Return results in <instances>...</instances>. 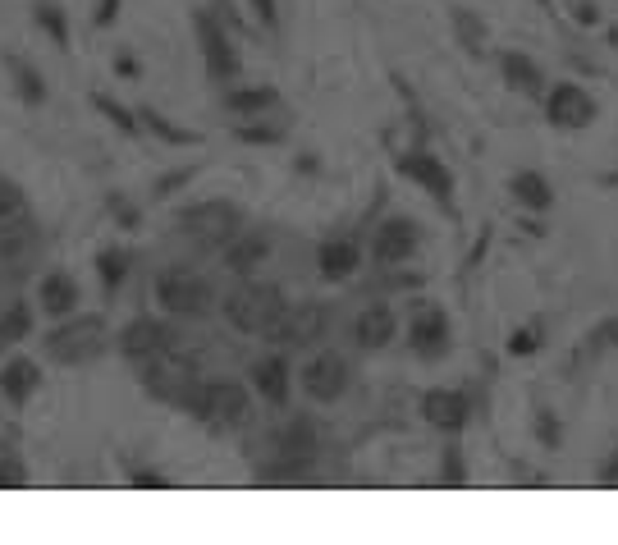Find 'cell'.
Instances as JSON below:
<instances>
[{"label":"cell","mask_w":618,"mask_h":545,"mask_svg":"<svg viewBox=\"0 0 618 545\" xmlns=\"http://www.w3.org/2000/svg\"><path fill=\"white\" fill-rule=\"evenodd\" d=\"M179 413L197 417L211 431H239L252 417V394L243 381H206V376H197L184 390V399H179Z\"/></svg>","instance_id":"obj_1"},{"label":"cell","mask_w":618,"mask_h":545,"mask_svg":"<svg viewBox=\"0 0 618 545\" xmlns=\"http://www.w3.org/2000/svg\"><path fill=\"white\" fill-rule=\"evenodd\" d=\"M110 349V326L101 312H69L60 317V326L46 330L42 353L55 362V367H83V362H97L101 353Z\"/></svg>","instance_id":"obj_2"},{"label":"cell","mask_w":618,"mask_h":545,"mask_svg":"<svg viewBox=\"0 0 618 545\" xmlns=\"http://www.w3.org/2000/svg\"><path fill=\"white\" fill-rule=\"evenodd\" d=\"M156 307L165 317L197 321L216 307V284L202 271H193V266H170V271L156 275Z\"/></svg>","instance_id":"obj_3"},{"label":"cell","mask_w":618,"mask_h":545,"mask_svg":"<svg viewBox=\"0 0 618 545\" xmlns=\"http://www.w3.org/2000/svg\"><path fill=\"white\" fill-rule=\"evenodd\" d=\"M280 312L284 294L266 280H252V275H243V284H234L225 298V321L234 330H243V335H266L280 321Z\"/></svg>","instance_id":"obj_4"},{"label":"cell","mask_w":618,"mask_h":545,"mask_svg":"<svg viewBox=\"0 0 618 545\" xmlns=\"http://www.w3.org/2000/svg\"><path fill=\"white\" fill-rule=\"evenodd\" d=\"M174 229L184 234V239L202 243V248H225L234 234L243 229V211L225 197H211V202H193L174 216Z\"/></svg>","instance_id":"obj_5"},{"label":"cell","mask_w":618,"mask_h":545,"mask_svg":"<svg viewBox=\"0 0 618 545\" xmlns=\"http://www.w3.org/2000/svg\"><path fill=\"white\" fill-rule=\"evenodd\" d=\"M330 321H335L330 303H316V298L312 303H284L280 321L266 330V339L280 349H316L330 335Z\"/></svg>","instance_id":"obj_6"},{"label":"cell","mask_w":618,"mask_h":545,"mask_svg":"<svg viewBox=\"0 0 618 545\" xmlns=\"http://www.w3.org/2000/svg\"><path fill=\"white\" fill-rule=\"evenodd\" d=\"M133 367H138L142 390L152 394V399H161V404H170V408H179L184 390L197 381V367L179 349H161V353H152V358L133 362Z\"/></svg>","instance_id":"obj_7"},{"label":"cell","mask_w":618,"mask_h":545,"mask_svg":"<svg viewBox=\"0 0 618 545\" xmlns=\"http://www.w3.org/2000/svg\"><path fill=\"white\" fill-rule=\"evenodd\" d=\"M193 33H197V46H202V65L211 74V83H234L243 60L234 51V37H229L225 23L211 10H193Z\"/></svg>","instance_id":"obj_8"},{"label":"cell","mask_w":618,"mask_h":545,"mask_svg":"<svg viewBox=\"0 0 618 545\" xmlns=\"http://www.w3.org/2000/svg\"><path fill=\"white\" fill-rule=\"evenodd\" d=\"M596 115H600V106L582 83H554V88L545 92V120H550L554 129H591Z\"/></svg>","instance_id":"obj_9"},{"label":"cell","mask_w":618,"mask_h":545,"mask_svg":"<svg viewBox=\"0 0 618 545\" xmlns=\"http://www.w3.org/2000/svg\"><path fill=\"white\" fill-rule=\"evenodd\" d=\"M348 358L344 353H330V349H321L312 362L303 367V390H307V399H316V404H339L348 394Z\"/></svg>","instance_id":"obj_10"},{"label":"cell","mask_w":618,"mask_h":545,"mask_svg":"<svg viewBox=\"0 0 618 545\" xmlns=\"http://www.w3.org/2000/svg\"><path fill=\"white\" fill-rule=\"evenodd\" d=\"M417 248H422V225L412 216H390L380 220L376 239H371V257H376L380 266H403L417 257Z\"/></svg>","instance_id":"obj_11"},{"label":"cell","mask_w":618,"mask_h":545,"mask_svg":"<svg viewBox=\"0 0 618 545\" xmlns=\"http://www.w3.org/2000/svg\"><path fill=\"white\" fill-rule=\"evenodd\" d=\"M115 349L124 353L129 362H142L152 358V353L161 349H174V326L161 317H133L120 326V335H115Z\"/></svg>","instance_id":"obj_12"},{"label":"cell","mask_w":618,"mask_h":545,"mask_svg":"<svg viewBox=\"0 0 618 545\" xmlns=\"http://www.w3.org/2000/svg\"><path fill=\"white\" fill-rule=\"evenodd\" d=\"M399 175L412 179L417 188H426V193H431L440 207H454V175H449V165L440 161V156H431V152H403L399 156Z\"/></svg>","instance_id":"obj_13"},{"label":"cell","mask_w":618,"mask_h":545,"mask_svg":"<svg viewBox=\"0 0 618 545\" xmlns=\"http://www.w3.org/2000/svg\"><path fill=\"white\" fill-rule=\"evenodd\" d=\"M422 417L435 431H445V436H463L467 422H472V399H467L463 390H426Z\"/></svg>","instance_id":"obj_14"},{"label":"cell","mask_w":618,"mask_h":545,"mask_svg":"<svg viewBox=\"0 0 618 545\" xmlns=\"http://www.w3.org/2000/svg\"><path fill=\"white\" fill-rule=\"evenodd\" d=\"M408 344L417 358H445L449 353V312L445 307H417V317H412L408 326Z\"/></svg>","instance_id":"obj_15"},{"label":"cell","mask_w":618,"mask_h":545,"mask_svg":"<svg viewBox=\"0 0 618 545\" xmlns=\"http://www.w3.org/2000/svg\"><path fill=\"white\" fill-rule=\"evenodd\" d=\"M248 381L271 408H284L289 404V394H293V367H289L284 353H266V358H257L248 367Z\"/></svg>","instance_id":"obj_16"},{"label":"cell","mask_w":618,"mask_h":545,"mask_svg":"<svg viewBox=\"0 0 618 545\" xmlns=\"http://www.w3.org/2000/svg\"><path fill=\"white\" fill-rule=\"evenodd\" d=\"M37 252V225L28 220V211H19V216L0 220V271H23V266L33 262Z\"/></svg>","instance_id":"obj_17"},{"label":"cell","mask_w":618,"mask_h":545,"mask_svg":"<svg viewBox=\"0 0 618 545\" xmlns=\"http://www.w3.org/2000/svg\"><path fill=\"white\" fill-rule=\"evenodd\" d=\"M394 335H399V317H394L390 303H367L358 317H353V344L367 353L394 344Z\"/></svg>","instance_id":"obj_18"},{"label":"cell","mask_w":618,"mask_h":545,"mask_svg":"<svg viewBox=\"0 0 618 545\" xmlns=\"http://www.w3.org/2000/svg\"><path fill=\"white\" fill-rule=\"evenodd\" d=\"M225 271L234 275H257L261 266H266V257H271V234H261V229H248L243 225L234 239L225 243Z\"/></svg>","instance_id":"obj_19"},{"label":"cell","mask_w":618,"mask_h":545,"mask_svg":"<svg viewBox=\"0 0 618 545\" xmlns=\"http://www.w3.org/2000/svg\"><path fill=\"white\" fill-rule=\"evenodd\" d=\"M78 303H83V289H78V280L69 271H46L42 280H37V307H42L46 317H69V312H78Z\"/></svg>","instance_id":"obj_20"},{"label":"cell","mask_w":618,"mask_h":545,"mask_svg":"<svg viewBox=\"0 0 618 545\" xmlns=\"http://www.w3.org/2000/svg\"><path fill=\"white\" fill-rule=\"evenodd\" d=\"M37 390H42V367H37L33 358H10L0 367V394H5L14 408H23Z\"/></svg>","instance_id":"obj_21"},{"label":"cell","mask_w":618,"mask_h":545,"mask_svg":"<svg viewBox=\"0 0 618 545\" xmlns=\"http://www.w3.org/2000/svg\"><path fill=\"white\" fill-rule=\"evenodd\" d=\"M280 106H284V97L275 88H266V83H257V88H229L225 92V110H229V115H239V120H266V115H275Z\"/></svg>","instance_id":"obj_22"},{"label":"cell","mask_w":618,"mask_h":545,"mask_svg":"<svg viewBox=\"0 0 618 545\" xmlns=\"http://www.w3.org/2000/svg\"><path fill=\"white\" fill-rule=\"evenodd\" d=\"M316 266H321V280H348V275H358V266H362L358 239H326L316 248Z\"/></svg>","instance_id":"obj_23"},{"label":"cell","mask_w":618,"mask_h":545,"mask_svg":"<svg viewBox=\"0 0 618 545\" xmlns=\"http://www.w3.org/2000/svg\"><path fill=\"white\" fill-rule=\"evenodd\" d=\"M499 74L513 92H527V97H541L545 92V69L536 65L527 51H504L499 55Z\"/></svg>","instance_id":"obj_24"},{"label":"cell","mask_w":618,"mask_h":545,"mask_svg":"<svg viewBox=\"0 0 618 545\" xmlns=\"http://www.w3.org/2000/svg\"><path fill=\"white\" fill-rule=\"evenodd\" d=\"M275 449H280V463H312L316 426L307 422V417H289L284 431H280V440H275Z\"/></svg>","instance_id":"obj_25"},{"label":"cell","mask_w":618,"mask_h":545,"mask_svg":"<svg viewBox=\"0 0 618 545\" xmlns=\"http://www.w3.org/2000/svg\"><path fill=\"white\" fill-rule=\"evenodd\" d=\"M33 326H37V307L28 298H10V303L0 307V349L33 339Z\"/></svg>","instance_id":"obj_26"},{"label":"cell","mask_w":618,"mask_h":545,"mask_svg":"<svg viewBox=\"0 0 618 545\" xmlns=\"http://www.w3.org/2000/svg\"><path fill=\"white\" fill-rule=\"evenodd\" d=\"M509 193L518 197L527 211H550L554 207V188L541 170H518V175L509 179Z\"/></svg>","instance_id":"obj_27"},{"label":"cell","mask_w":618,"mask_h":545,"mask_svg":"<svg viewBox=\"0 0 618 545\" xmlns=\"http://www.w3.org/2000/svg\"><path fill=\"white\" fill-rule=\"evenodd\" d=\"M129 262H133L129 248H101L97 252V280H101V289H106V294H115V289L124 284Z\"/></svg>","instance_id":"obj_28"},{"label":"cell","mask_w":618,"mask_h":545,"mask_svg":"<svg viewBox=\"0 0 618 545\" xmlns=\"http://www.w3.org/2000/svg\"><path fill=\"white\" fill-rule=\"evenodd\" d=\"M454 33H458V42H463L472 55L486 51V23H481L472 10H454Z\"/></svg>","instance_id":"obj_29"},{"label":"cell","mask_w":618,"mask_h":545,"mask_svg":"<svg viewBox=\"0 0 618 545\" xmlns=\"http://www.w3.org/2000/svg\"><path fill=\"white\" fill-rule=\"evenodd\" d=\"M37 23H42V33H51V42L65 51L69 46V23H65V10H60L55 0H42V5H37Z\"/></svg>","instance_id":"obj_30"},{"label":"cell","mask_w":618,"mask_h":545,"mask_svg":"<svg viewBox=\"0 0 618 545\" xmlns=\"http://www.w3.org/2000/svg\"><path fill=\"white\" fill-rule=\"evenodd\" d=\"M10 69H14V78H19V97L28 101V106H42L46 88H42V78H37V69L23 65V60H10Z\"/></svg>","instance_id":"obj_31"},{"label":"cell","mask_w":618,"mask_h":545,"mask_svg":"<svg viewBox=\"0 0 618 545\" xmlns=\"http://www.w3.org/2000/svg\"><path fill=\"white\" fill-rule=\"evenodd\" d=\"M10 486H28V468L19 454H0V491H10Z\"/></svg>","instance_id":"obj_32"},{"label":"cell","mask_w":618,"mask_h":545,"mask_svg":"<svg viewBox=\"0 0 618 545\" xmlns=\"http://www.w3.org/2000/svg\"><path fill=\"white\" fill-rule=\"evenodd\" d=\"M239 138L243 142H284V124H257V120H248V124H239Z\"/></svg>","instance_id":"obj_33"},{"label":"cell","mask_w":618,"mask_h":545,"mask_svg":"<svg viewBox=\"0 0 618 545\" xmlns=\"http://www.w3.org/2000/svg\"><path fill=\"white\" fill-rule=\"evenodd\" d=\"M440 477H445V486H463L467 481V463H463V449L458 445L445 449V472H440Z\"/></svg>","instance_id":"obj_34"},{"label":"cell","mask_w":618,"mask_h":545,"mask_svg":"<svg viewBox=\"0 0 618 545\" xmlns=\"http://www.w3.org/2000/svg\"><path fill=\"white\" fill-rule=\"evenodd\" d=\"M23 211V193L19 184H10V179H0V220H10Z\"/></svg>","instance_id":"obj_35"},{"label":"cell","mask_w":618,"mask_h":545,"mask_svg":"<svg viewBox=\"0 0 618 545\" xmlns=\"http://www.w3.org/2000/svg\"><path fill=\"white\" fill-rule=\"evenodd\" d=\"M142 120L152 124L156 133H161V138H170V142H193V133H184V129H174L170 120H165V115H156V110H142Z\"/></svg>","instance_id":"obj_36"},{"label":"cell","mask_w":618,"mask_h":545,"mask_svg":"<svg viewBox=\"0 0 618 545\" xmlns=\"http://www.w3.org/2000/svg\"><path fill=\"white\" fill-rule=\"evenodd\" d=\"M545 339H541V330H518V335L509 339V353H518V358H527V353H536L541 349Z\"/></svg>","instance_id":"obj_37"},{"label":"cell","mask_w":618,"mask_h":545,"mask_svg":"<svg viewBox=\"0 0 618 545\" xmlns=\"http://www.w3.org/2000/svg\"><path fill=\"white\" fill-rule=\"evenodd\" d=\"M536 436H541L545 449L559 445V422H554V413H541V417H536Z\"/></svg>","instance_id":"obj_38"},{"label":"cell","mask_w":618,"mask_h":545,"mask_svg":"<svg viewBox=\"0 0 618 545\" xmlns=\"http://www.w3.org/2000/svg\"><path fill=\"white\" fill-rule=\"evenodd\" d=\"M248 5H252V14H257L266 28H275V23H280V10H275V0H248Z\"/></svg>","instance_id":"obj_39"},{"label":"cell","mask_w":618,"mask_h":545,"mask_svg":"<svg viewBox=\"0 0 618 545\" xmlns=\"http://www.w3.org/2000/svg\"><path fill=\"white\" fill-rule=\"evenodd\" d=\"M97 106H101V110H106V115H110V120H115V124H124V129H129V133H133V120H129V115H124V110H120V106H115V101L97 97Z\"/></svg>","instance_id":"obj_40"},{"label":"cell","mask_w":618,"mask_h":545,"mask_svg":"<svg viewBox=\"0 0 618 545\" xmlns=\"http://www.w3.org/2000/svg\"><path fill=\"white\" fill-rule=\"evenodd\" d=\"M115 14H120V0H101V5H97V23H101V28H110V23H115Z\"/></svg>","instance_id":"obj_41"},{"label":"cell","mask_w":618,"mask_h":545,"mask_svg":"<svg viewBox=\"0 0 618 545\" xmlns=\"http://www.w3.org/2000/svg\"><path fill=\"white\" fill-rule=\"evenodd\" d=\"M591 339H596V344H618V321H605V326H600Z\"/></svg>","instance_id":"obj_42"},{"label":"cell","mask_w":618,"mask_h":545,"mask_svg":"<svg viewBox=\"0 0 618 545\" xmlns=\"http://www.w3.org/2000/svg\"><path fill=\"white\" fill-rule=\"evenodd\" d=\"M600 481H605V486H618V458H609V463H605V472H600Z\"/></svg>","instance_id":"obj_43"},{"label":"cell","mask_w":618,"mask_h":545,"mask_svg":"<svg viewBox=\"0 0 618 545\" xmlns=\"http://www.w3.org/2000/svg\"><path fill=\"white\" fill-rule=\"evenodd\" d=\"M577 19H582V23H596L600 19L596 5H591V0H582V5H577Z\"/></svg>","instance_id":"obj_44"},{"label":"cell","mask_w":618,"mask_h":545,"mask_svg":"<svg viewBox=\"0 0 618 545\" xmlns=\"http://www.w3.org/2000/svg\"><path fill=\"white\" fill-rule=\"evenodd\" d=\"M605 184H609V188H618V170H614V175H605Z\"/></svg>","instance_id":"obj_45"},{"label":"cell","mask_w":618,"mask_h":545,"mask_svg":"<svg viewBox=\"0 0 618 545\" xmlns=\"http://www.w3.org/2000/svg\"><path fill=\"white\" fill-rule=\"evenodd\" d=\"M541 5H545V10H550V0H541Z\"/></svg>","instance_id":"obj_46"},{"label":"cell","mask_w":618,"mask_h":545,"mask_svg":"<svg viewBox=\"0 0 618 545\" xmlns=\"http://www.w3.org/2000/svg\"><path fill=\"white\" fill-rule=\"evenodd\" d=\"M0 280H5V271H0Z\"/></svg>","instance_id":"obj_47"}]
</instances>
